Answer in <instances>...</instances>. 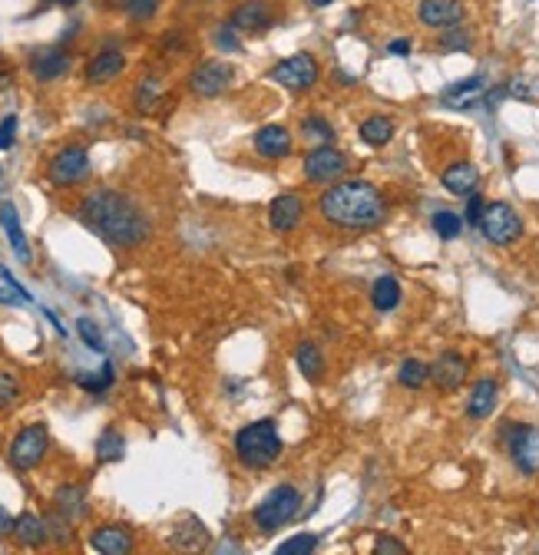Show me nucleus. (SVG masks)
<instances>
[{"mask_svg":"<svg viewBox=\"0 0 539 555\" xmlns=\"http://www.w3.org/2000/svg\"><path fill=\"white\" fill-rule=\"evenodd\" d=\"M17 397H20V381H17V374L0 370V410H11V406L17 404Z\"/></svg>","mask_w":539,"mask_h":555,"instance_id":"obj_36","label":"nucleus"},{"mask_svg":"<svg viewBox=\"0 0 539 555\" xmlns=\"http://www.w3.org/2000/svg\"><path fill=\"white\" fill-rule=\"evenodd\" d=\"M371 555H411V552H407V545L400 543L398 535H387V532H381V535L374 539Z\"/></svg>","mask_w":539,"mask_h":555,"instance_id":"obj_41","label":"nucleus"},{"mask_svg":"<svg viewBox=\"0 0 539 555\" xmlns=\"http://www.w3.org/2000/svg\"><path fill=\"white\" fill-rule=\"evenodd\" d=\"M70 53L67 50H60V46H50V50H40L34 60H30V73H34L40 83H50L63 76L67 69H70Z\"/></svg>","mask_w":539,"mask_h":555,"instance_id":"obj_24","label":"nucleus"},{"mask_svg":"<svg viewBox=\"0 0 539 555\" xmlns=\"http://www.w3.org/2000/svg\"><path fill=\"white\" fill-rule=\"evenodd\" d=\"M387 53H390V57H407V53H411V40H407V36H398L394 44H387Z\"/></svg>","mask_w":539,"mask_h":555,"instance_id":"obj_46","label":"nucleus"},{"mask_svg":"<svg viewBox=\"0 0 539 555\" xmlns=\"http://www.w3.org/2000/svg\"><path fill=\"white\" fill-rule=\"evenodd\" d=\"M235 83V69L222 60H205L192 69L189 76V92L199 96V100H219L222 92H229V86Z\"/></svg>","mask_w":539,"mask_h":555,"instance_id":"obj_10","label":"nucleus"},{"mask_svg":"<svg viewBox=\"0 0 539 555\" xmlns=\"http://www.w3.org/2000/svg\"><path fill=\"white\" fill-rule=\"evenodd\" d=\"M0 301H13L11 294H4V291H0Z\"/></svg>","mask_w":539,"mask_h":555,"instance_id":"obj_50","label":"nucleus"},{"mask_svg":"<svg viewBox=\"0 0 539 555\" xmlns=\"http://www.w3.org/2000/svg\"><path fill=\"white\" fill-rule=\"evenodd\" d=\"M318 212L331 229L374 231L387 219V198L367 179H341L318 196Z\"/></svg>","mask_w":539,"mask_h":555,"instance_id":"obj_2","label":"nucleus"},{"mask_svg":"<svg viewBox=\"0 0 539 555\" xmlns=\"http://www.w3.org/2000/svg\"><path fill=\"white\" fill-rule=\"evenodd\" d=\"M467 374H470V364L460 350H444V354L430 364V383L446 393L460 390V387L467 383Z\"/></svg>","mask_w":539,"mask_h":555,"instance_id":"obj_13","label":"nucleus"},{"mask_svg":"<svg viewBox=\"0 0 539 555\" xmlns=\"http://www.w3.org/2000/svg\"><path fill=\"white\" fill-rule=\"evenodd\" d=\"M126 69V57H123V50H117V46H103L96 57H90V63H86V83H109L117 80L119 73Z\"/></svg>","mask_w":539,"mask_h":555,"instance_id":"obj_21","label":"nucleus"},{"mask_svg":"<svg viewBox=\"0 0 539 555\" xmlns=\"http://www.w3.org/2000/svg\"><path fill=\"white\" fill-rule=\"evenodd\" d=\"M47 4H57V7H76L80 0H47Z\"/></svg>","mask_w":539,"mask_h":555,"instance_id":"obj_48","label":"nucleus"},{"mask_svg":"<svg viewBox=\"0 0 539 555\" xmlns=\"http://www.w3.org/2000/svg\"><path fill=\"white\" fill-rule=\"evenodd\" d=\"M315 7H328V4H334V0H311Z\"/></svg>","mask_w":539,"mask_h":555,"instance_id":"obj_49","label":"nucleus"},{"mask_svg":"<svg viewBox=\"0 0 539 555\" xmlns=\"http://www.w3.org/2000/svg\"><path fill=\"white\" fill-rule=\"evenodd\" d=\"M500 443L506 446L510 460L516 462V470L523 476H533L539 470V430L529 423H503L500 427Z\"/></svg>","mask_w":539,"mask_h":555,"instance_id":"obj_5","label":"nucleus"},{"mask_svg":"<svg viewBox=\"0 0 539 555\" xmlns=\"http://www.w3.org/2000/svg\"><path fill=\"white\" fill-rule=\"evenodd\" d=\"M90 549L96 555H133V532L123 526H96L90 532Z\"/></svg>","mask_w":539,"mask_h":555,"instance_id":"obj_18","label":"nucleus"},{"mask_svg":"<svg viewBox=\"0 0 539 555\" xmlns=\"http://www.w3.org/2000/svg\"><path fill=\"white\" fill-rule=\"evenodd\" d=\"M480 231L483 238L496 248H510L523 238V219L510 202H487L480 219Z\"/></svg>","mask_w":539,"mask_h":555,"instance_id":"obj_6","label":"nucleus"},{"mask_svg":"<svg viewBox=\"0 0 539 555\" xmlns=\"http://www.w3.org/2000/svg\"><path fill=\"white\" fill-rule=\"evenodd\" d=\"M53 503H57L60 516H67L70 522H80L86 516V493H83V486H60Z\"/></svg>","mask_w":539,"mask_h":555,"instance_id":"obj_29","label":"nucleus"},{"mask_svg":"<svg viewBox=\"0 0 539 555\" xmlns=\"http://www.w3.org/2000/svg\"><path fill=\"white\" fill-rule=\"evenodd\" d=\"M496 404H500V381H493V377H480V381L470 387L467 416L470 420H487V416H493Z\"/></svg>","mask_w":539,"mask_h":555,"instance_id":"obj_20","label":"nucleus"},{"mask_svg":"<svg viewBox=\"0 0 539 555\" xmlns=\"http://www.w3.org/2000/svg\"><path fill=\"white\" fill-rule=\"evenodd\" d=\"M533 555H539V545H536V549H533Z\"/></svg>","mask_w":539,"mask_h":555,"instance_id":"obj_51","label":"nucleus"},{"mask_svg":"<svg viewBox=\"0 0 539 555\" xmlns=\"http://www.w3.org/2000/svg\"><path fill=\"white\" fill-rule=\"evenodd\" d=\"M430 225H434L437 238H444V242H454V238H460V235H463V215L450 212V208H440V212H434Z\"/></svg>","mask_w":539,"mask_h":555,"instance_id":"obj_31","label":"nucleus"},{"mask_svg":"<svg viewBox=\"0 0 539 555\" xmlns=\"http://www.w3.org/2000/svg\"><path fill=\"white\" fill-rule=\"evenodd\" d=\"M400 298H404V288H400V281L394 275H381L374 278V285H371V304H374L381 314H390L400 308Z\"/></svg>","mask_w":539,"mask_h":555,"instance_id":"obj_26","label":"nucleus"},{"mask_svg":"<svg viewBox=\"0 0 539 555\" xmlns=\"http://www.w3.org/2000/svg\"><path fill=\"white\" fill-rule=\"evenodd\" d=\"M358 136H361L364 146L381 149V146H387V142L394 139V119H390V116H384V113L367 116L361 126H358Z\"/></svg>","mask_w":539,"mask_h":555,"instance_id":"obj_27","label":"nucleus"},{"mask_svg":"<svg viewBox=\"0 0 539 555\" xmlns=\"http://www.w3.org/2000/svg\"><path fill=\"white\" fill-rule=\"evenodd\" d=\"M76 381H80V387H83V390H90V393H103L106 387L113 383V364L106 360V364H103V370H100V374H80Z\"/></svg>","mask_w":539,"mask_h":555,"instance_id":"obj_37","label":"nucleus"},{"mask_svg":"<svg viewBox=\"0 0 539 555\" xmlns=\"http://www.w3.org/2000/svg\"><path fill=\"white\" fill-rule=\"evenodd\" d=\"M47 526H50V539H53V543L67 545L73 539V522L67 519V516L53 512V516H47Z\"/></svg>","mask_w":539,"mask_h":555,"instance_id":"obj_40","label":"nucleus"},{"mask_svg":"<svg viewBox=\"0 0 539 555\" xmlns=\"http://www.w3.org/2000/svg\"><path fill=\"white\" fill-rule=\"evenodd\" d=\"M348 165H351L348 152L331 142V146H315L308 152L302 159V175L311 185H334L341 182V175L348 173Z\"/></svg>","mask_w":539,"mask_h":555,"instance_id":"obj_7","label":"nucleus"},{"mask_svg":"<svg viewBox=\"0 0 539 555\" xmlns=\"http://www.w3.org/2000/svg\"><path fill=\"white\" fill-rule=\"evenodd\" d=\"M76 331H80L83 337V344L86 347H93V350H103V334H100V327H96V321H90V318H80L76 321Z\"/></svg>","mask_w":539,"mask_h":555,"instance_id":"obj_42","label":"nucleus"},{"mask_svg":"<svg viewBox=\"0 0 539 555\" xmlns=\"http://www.w3.org/2000/svg\"><path fill=\"white\" fill-rule=\"evenodd\" d=\"M123 11L129 13V20H153L159 0H123Z\"/></svg>","mask_w":539,"mask_h":555,"instance_id":"obj_39","label":"nucleus"},{"mask_svg":"<svg viewBox=\"0 0 539 555\" xmlns=\"http://www.w3.org/2000/svg\"><path fill=\"white\" fill-rule=\"evenodd\" d=\"M126 453V443H123V433L117 430H103V437L96 439V460L100 462H119Z\"/></svg>","mask_w":539,"mask_h":555,"instance_id":"obj_33","label":"nucleus"},{"mask_svg":"<svg viewBox=\"0 0 539 555\" xmlns=\"http://www.w3.org/2000/svg\"><path fill=\"white\" fill-rule=\"evenodd\" d=\"M440 50L444 53H457V50H470V30H463V27H454V30H444L440 34Z\"/></svg>","mask_w":539,"mask_h":555,"instance_id":"obj_38","label":"nucleus"},{"mask_svg":"<svg viewBox=\"0 0 539 555\" xmlns=\"http://www.w3.org/2000/svg\"><path fill=\"white\" fill-rule=\"evenodd\" d=\"M302 219H305V202H302V196H294V192H282V196L271 198V205H269L271 231L288 235V231H294L298 225H302Z\"/></svg>","mask_w":539,"mask_h":555,"instance_id":"obj_16","label":"nucleus"},{"mask_svg":"<svg viewBox=\"0 0 539 555\" xmlns=\"http://www.w3.org/2000/svg\"><path fill=\"white\" fill-rule=\"evenodd\" d=\"M298 509H302V493L292 483H278L269 496L252 509V522L258 526V532L275 535L282 526H288L298 516Z\"/></svg>","mask_w":539,"mask_h":555,"instance_id":"obj_4","label":"nucleus"},{"mask_svg":"<svg viewBox=\"0 0 539 555\" xmlns=\"http://www.w3.org/2000/svg\"><path fill=\"white\" fill-rule=\"evenodd\" d=\"M318 76H321V67H318V60L311 57V53H292V57L278 60V63L269 69V80L292 92L311 90L318 83Z\"/></svg>","mask_w":539,"mask_h":555,"instance_id":"obj_8","label":"nucleus"},{"mask_svg":"<svg viewBox=\"0 0 539 555\" xmlns=\"http://www.w3.org/2000/svg\"><path fill=\"white\" fill-rule=\"evenodd\" d=\"M11 532H13V516L0 506V535H11Z\"/></svg>","mask_w":539,"mask_h":555,"instance_id":"obj_47","label":"nucleus"},{"mask_svg":"<svg viewBox=\"0 0 539 555\" xmlns=\"http://www.w3.org/2000/svg\"><path fill=\"white\" fill-rule=\"evenodd\" d=\"M318 539L315 532H294L292 539H285L278 549H275V555H315L318 549Z\"/></svg>","mask_w":539,"mask_h":555,"instance_id":"obj_35","label":"nucleus"},{"mask_svg":"<svg viewBox=\"0 0 539 555\" xmlns=\"http://www.w3.org/2000/svg\"><path fill=\"white\" fill-rule=\"evenodd\" d=\"M47 179L60 189H70L90 179V152L83 146H67L60 149L47 165Z\"/></svg>","mask_w":539,"mask_h":555,"instance_id":"obj_11","label":"nucleus"},{"mask_svg":"<svg viewBox=\"0 0 539 555\" xmlns=\"http://www.w3.org/2000/svg\"><path fill=\"white\" fill-rule=\"evenodd\" d=\"M215 44H219V50H238V40H235V27L232 23H222L219 30H215Z\"/></svg>","mask_w":539,"mask_h":555,"instance_id":"obj_45","label":"nucleus"},{"mask_svg":"<svg viewBox=\"0 0 539 555\" xmlns=\"http://www.w3.org/2000/svg\"><path fill=\"white\" fill-rule=\"evenodd\" d=\"M440 185L450 196H473L480 189V169L473 162H450L440 173Z\"/></svg>","mask_w":539,"mask_h":555,"instance_id":"obj_19","label":"nucleus"},{"mask_svg":"<svg viewBox=\"0 0 539 555\" xmlns=\"http://www.w3.org/2000/svg\"><path fill=\"white\" fill-rule=\"evenodd\" d=\"M483 96H487L483 76H467V80L446 86L440 100H444V106H450V109H473V106L483 103Z\"/></svg>","mask_w":539,"mask_h":555,"instance_id":"obj_22","label":"nucleus"},{"mask_svg":"<svg viewBox=\"0 0 539 555\" xmlns=\"http://www.w3.org/2000/svg\"><path fill=\"white\" fill-rule=\"evenodd\" d=\"M159 100H163V83L156 76H142L140 86H136V109L142 116H149L159 106Z\"/></svg>","mask_w":539,"mask_h":555,"instance_id":"obj_32","label":"nucleus"},{"mask_svg":"<svg viewBox=\"0 0 539 555\" xmlns=\"http://www.w3.org/2000/svg\"><path fill=\"white\" fill-rule=\"evenodd\" d=\"M255 152L261 156V159H269V162H282L292 156L294 149V136H292V129H285V126H261L255 133Z\"/></svg>","mask_w":539,"mask_h":555,"instance_id":"obj_17","label":"nucleus"},{"mask_svg":"<svg viewBox=\"0 0 539 555\" xmlns=\"http://www.w3.org/2000/svg\"><path fill=\"white\" fill-rule=\"evenodd\" d=\"M302 133H305L315 146H331V142H334V126H331L325 116H305V119H302Z\"/></svg>","mask_w":539,"mask_h":555,"instance_id":"obj_34","label":"nucleus"},{"mask_svg":"<svg viewBox=\"0 0 539 555\" xmlns=\"http://www.w3.org/2000/svg\"><path fill=\"white\" fill-rule=\"evenodd\" d=\"M398 383L404 390H423L430 383V364H423L417 358H404L398 367Z\"/></svg>","mask_w":539,"mask_h":555,"instance_id":"obj_30","label":"nucleus"},{"mask_svg":"<svg viewBox=\"0 0 539 555\" xmlns=\"http://www.w3.org/2000/svg\"><path fill=\"white\" fill-rule=\"evenodd\" d=\"M294 364H298V370H302V377L308 383H318L325 377V354H321V347L315 341H302L294 347Z\"/></svg>","mask_w":539,"mask_h":555,"instance_id":"obj_28","label":"nucleus"},{"mask_svg":"<svg viewBox=\"0 0 539 555\" xmlns=\"http://www.w3.org/2000/svg\"><path fill=\"white\" fill-rule=\"evenodd\" d=\"M0 225H4V235H7L13 254H17L24 265H30V242H27L24 225H20V215H17V205H13V202H4V205H0Z\"/></svg>","mask_w":539,"mask_h":555,"instance_id":"obj_25","label":"nucleus"},{"mask_svg":"<svg viewBox=\"0 0 539 555\" xmlns=\"http://www.w3.org/2000/svg\"><path fill=\"white\" fill-rule=\"evenodd\" d=\"M483 208H487V202H483L480 192H473V196H467V215H463V225H473V229H480Z\"/></svg>","mask_w":539,"mask_h":555,"instance_id":"obj_43","label":"nucleus"},{"mask_svg":"<svg viewBox=\"0 0 539 555\" xmlns=\"http://www.w3.org/2000/svg\"><path fill=\"white\" fill-rule=\"evenodd\" d=\"M467 17L463 0H421L417 4V20L430 30H454Z\"/></svg>","mask_w":539,"mask_h":555,"instance_id":"obj_12","label":"nucleus"},{"mask_svg":"<svg viewBox=\"0 0 539 555\" xmlns=\"http://www.w3.org/2000/svg\"><path fill=\"white\" fill-rule=\"evenodd\" d=\"M209 543H212L209 529H205V522L196 519V516L179 519L176 529L169 532V545H173L179 555H199L209 549Z\"/></svg>","mask_w":539,"mask_h":555,"instance_id":"obj_15","label":"nucleus"},{"mask_svg":"<svg viewBox=\"0 0 539 555\" xmlns=\"http://www.w3.org/2000/svg\"><path fill=\"white\" fill-rule=\"evenodd\" d=\"M83 225L103 238V242L117 245V248H140L149 238V219L136 202L117 189H96L80 202Z\"/></svg>","mask_w":539,"mask_h":555,"instance_id":"obj_1","label":"nucleus"},{"mask_svg":"<svg viewBox=\"0 0 539 555\" xmlns=\"http://www.w3.org/2000/svg\"><path fill=\"white\" fill-rule=\"evenodd\" d=\"M275 4L271 0H245V4H238L229 17L235 30H245V34H261V30H269L271 23H275Z\"/></svg>","mask_w":539,"mask_h":555,"instance_id":"obj_14","label":"nucleus"},{"mask_svg":"<svg viewBox=\"0 0 539 555\" xmlns=\"http://www.w3.org/2000/svg\"><path fill=\"white\" fill-rule=\"evenodd\" d=\"M235 456L245 470H269L282 456V433L275 420H252L235 433Z\"/></svg>","mask_w":539,"mask_h":555,"instance_id":"obj_3","label":"nucleus"},{"mask_svg":"<svg viewBox=\"0 0 539 555\" xmlns=\"http://www.w3.org/2000/svg\"><path fill=\"white\" fill-rule=\"evenodd\" d=\"M13 539L27 549H36V545L50 543V526H47V516H36V512H20L17 519H13Z\"/></svg>","mask_w":539,"mask_h":555,"instance_id":"obj_23","label":"nucleus"},{"mask_svg":"<svg viewBox=\"0 0 539 555\" xmlns=\"http://www.w3.org/2000/svg\"><path fill=\"white\" fill-rule=\"evenodd\" d=\"M50 450V430L44 423H30L24 427L11 443V466L17 473H27V470H36L44 456Z\"/></svg>","mask_w":539,"mask_h":555,"instance_id":"obj_9","label":"nucleus"},{"mask_svg":"<svg viewBox=\"0 0 539 555\" xmlns=\"http://www.w3.org/2000/svg\"><path fill=\"white\" fill-rule=\"evenodd\" d=\"M17 126H20V119L17 116H4L0 119V149H11L13 139H17Z\"/></svg>","mask_w":539,"mask_h":555,"instance_id":"obj_44","label":"nucleus"}]
</instances>
